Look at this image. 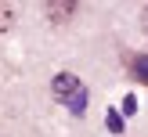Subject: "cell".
<instances>
[{
    "label": "cell",
    "instance_id": "6da1fadb",
    "mask_svg": "<svg viewBox=\"0 0 148 137\" xmlns=\"http://www.w3.org/2000/svg\"><path fill=\"white\" fill-rule=\"evenodd\" d=\"M51 90H54V97H58V101H65V105H69L76 115L87 108V90L79 87V79L72 76V72H58L54 83H51Z\"/></svg>",
    "mask_w": 148,
    "mask_h": 137
},
{
    "label": "cell",
    "instance_id": "7a4b0ae2",
    "mask_svg": "<svg viewBox=\"0 0 148 137\" xmlns=\"http://www.w3.org/2000/svg\"><path fill=\"white\" fill-rule=\"evenodd\" d=\"M43 14H47L51 22H69L72 14H76V4H72V0H62V4H43Z\"/></svg>",
    "mask_w": 148,
    "mask_h": 137
},
{
    "label": "cell",
    "instance_id": "3957f363",
    "mask_svg": "<svg viewBox=\"0 0 148 137\" xmlns=\"http://www.w3.org/2000/svg\"><path fill=\"white\" fill-rule=\"evenodd\" d=\"M130 72H134V76H137V79H141V83L148 87V54L134 58V61H130Z\"/></svg>",
    "mask_w": 148,
    "mask_h": 137
},
{
    "label": "cell",
    "instance_id": "277c9868",
    "mask_svg": "<svg viewBox=\"0 0 148 137\" xmlns=\"http://www.w3.org/2000/svg\"><path fill=\"white\" fill-rule=\"evenodd\" d=\"M11 22H14V7L11 4H0V33L11 29Z\"/></svg>",
    "mask_w": 148,
    "mask_h": 137
},
{
    "label": "cell",
    "instance_id": "5b68a950",
    "mask_svg": "<svg viewBox=\"0 0 148 137\" xmlns=\"http://www.w3.org/2000/svg\"><path fill=\"white\" fill-rule=\"evenodd\" d=\"M105 123H108V130H112V134H123V115L108 112V115H105Z\"/></svg>",
    "mask_w": 148,
    "mask_h": 137
},
{
    "label": "cell",
    "instance_id": "8992f818",
    "mask_svg": "<svg viewBox=\"0 0 148 137\" xmlns=\"http://www.w3.org/2000/svg\"><path fill=\"white\" fill-rule=\"evenodd\" d=\"M123 112H127V115H130V112H137V101H134V94H127V97H123Z\"/></svg>",
    "mask_w": 148,
    "mask_h": 137
},
{
    "label": "cell",
    "instance_id": "52a82bcc",
    "mask_svg": "<svg viewBox=\"0 0 148 137\" xmlns=\"http://www.w3.org/2000/svg\"><path fill=\"white\" fill-rule=\"evenodd\" d=\"M141 25H145V33H148V7L141 11Z\"/></svg>",
    "mask_w": 148,
    "mask_h": 137
}]
</instances>
